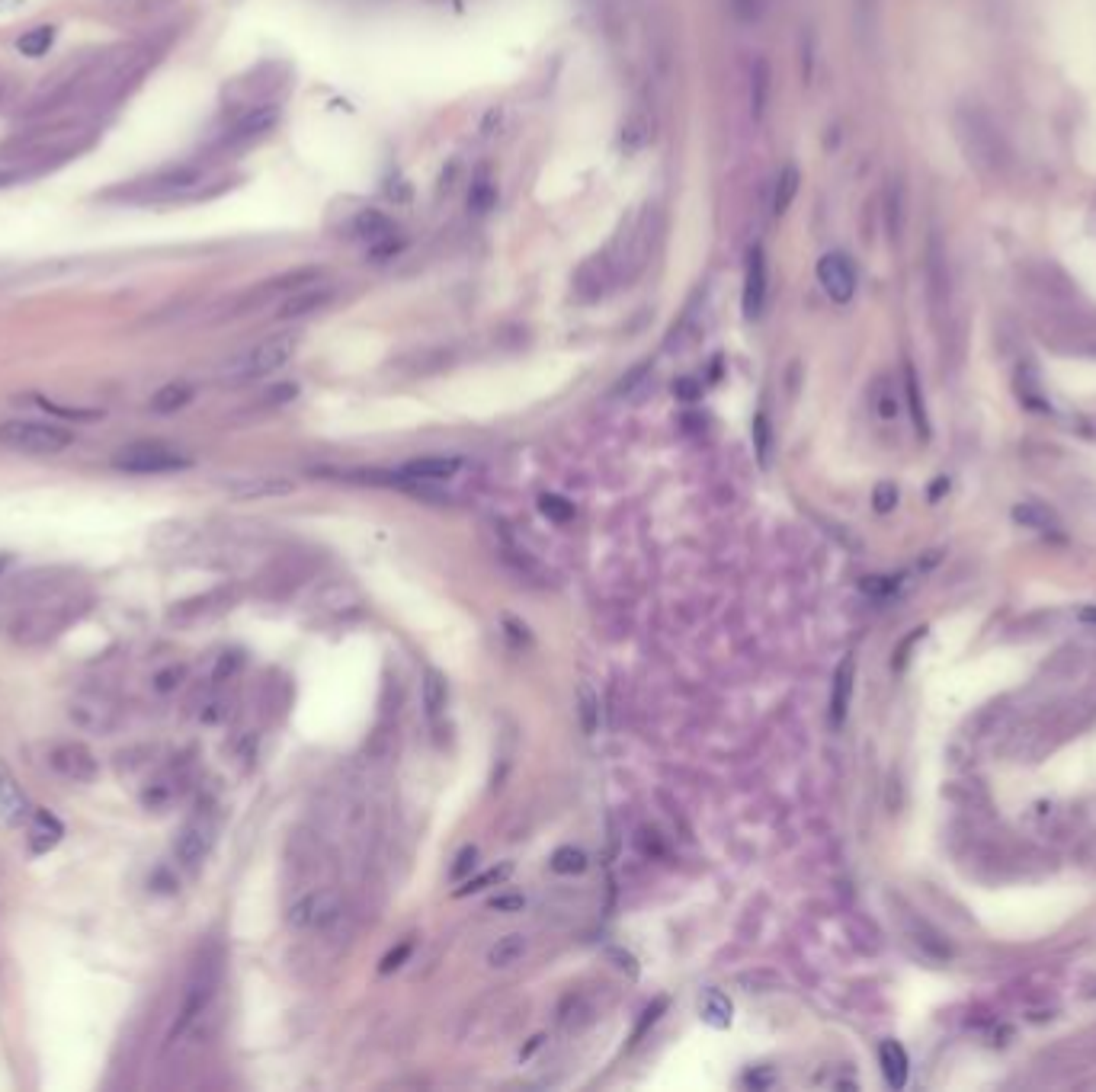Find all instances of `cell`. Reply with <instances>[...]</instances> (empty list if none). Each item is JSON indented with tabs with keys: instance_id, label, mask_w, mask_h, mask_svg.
<instances>
[{
	"instance_id": "cell-1",
	"label": "cell",
	"mask_w": 1096,
	"mask_h": 1092,
	"mask_svg": "<svg viewBox=\"0 0 1096 1092\" xmlns=\"http://www.w3.org/2000/svg\"><path fill=\"white\" fill-rule=\"evenodd\" d=\"M953 129H955L958 148H962L968 164H972L978 173L1004 176L1010 164V151H1007L1004 132H1000V125L994 122V115L985 107H978V103H958L953 112Z\"/></svg>"
},
{
	"instance_id": "cell-2",
	"label": "cell",
	"mask_w": 1096,
	"mask_h": 1092,
	"mask_svg": "<svg viewBox=\"0 0 1096 1092\" xmlns=\"http://www.w3.org/2000/svg\"><path fill=\"white\" fill-rule=\"evenodd\" d=\"M75 443V433L58 423H39V420H7L0 423V446L26 455H58Z\"/></svg>"
},
{
	"instance_id": "cell-3",
	"label": "cell",
	"mask_w": 1096,
	"mask_h": 1092,
	"mask_svg": "<svg viewBox=\"0 0 1096 1092\" xmlns=\"http://www.w3.org/2000/svg\"><path fill=\"white\" fill-rule=\"evenodd\" d=\"M292 356H296V337L292 333H276V337H266L264 343L250 346L247 353L228 362L225 378H232V382H254V378L279 372Z\"/></svg>"
},
{
	"instance_id": "cell-4",
	"label": "cell",
	"mask_w": 1096,
	"mask_h": 1092,
	"mask_svg": "<svg viewBox=\"0 0 1096 1092\" xmlns=\"http://www.w3.org/2000/svg\"><path fill=\"white\" fill-rule=\"evenodd\" d=\"M924 279H926V301H930L933 318L949 324L955 292H953V272H949L946 247L936 231L930 234V240H926V250H924Z\"/></svg>"
},
{
	"instance_id": "cell-5",
	"label": "cell",
	"mask_w": 1096,
	"mask_h": 1092,
	"mask_svg": "<svg viewBox=\"0 0 1096 1092\" xmlns=\"http://www.w3.org/2000/svg\"><path fill=\"white\" fill-rule=\"evenodd\" d=\"M112 465L125 475H171V471L190 468V458L164 443H132L119 449Z\"/></svg>"
},
{
	"instance_id": "cell-6",
	"label": "cell",
	"mask_w": 1096,
	"mask_h": 1092,
	"mask_svg": "<svg viewBox=\"0 0 1096 1092\" xmlns=\"http://www.w3.org/2000/svg\"><path fill=\"white\" fill-rule=\"evenodd\" d=\"M1042 333H1046V340L1064 346V350L1096 356V314L1049 308Z\"/></svg>"
},
{
	"instance_id": "cell-7",
	"label": "cell",
	"mask_w": 1096,
	"mask_h": 1092,
	"mask_svg": "<svg viewBox=\"0 0 1096 1092\" xmlns=\"http://www.w3.org/2000/svg\"><path fill=\"white\" fill-rule=\"evenodd\" d=\"M215 986H218V964L203 961L200 968H196L190 986H186L183 1006H180V1013H176V1022L171 1028V1042H176V1038H183L186 1032H190L196 1018H200L205 1013V1006L212 1003Z\"/></svg>"
},
{
	"instance_id": "cell-8",
	"label": "cell",
	"mask_w": 1096,
	"mask_h": 1092,
	"mask_svg": "<svg viewBox=\"0 0 1096 1092\" xmlns=\"http://www.w3.org/2000/svg\"><path fill=\"white\" fill-rule=\"evenodd\" d=\"M340 913V897L333 890H311L301 900L289 907L286 920L292 929H325L337 920Z\"/></svg>"
},
{
	"instance_id": "cell-9",
	"label": "cell",
	"mask_w": 1096,
	"mask_h": 1092,
	"mask_svg": "<svg viewBox=\"0 0 1096 1092\" xmlns=\"http://www.w3.org/2000/svg\"><path fill=\"white\" fill-rule=\"evenodd\" d=\"M818 282L833 301L847 304L856 296V269L850 264V257H843V254L824 257L818 264Z\"/></svg>"
},
{
	"instance_id": "cell-10",
	"label": "cell",
	"mask_w": 1096,
	"mask_h": 1092,
	"mask_svg": "<svg viewBox=\"0 0 1096 1092\" xmlns=\"http://www.w3.org/2000/svg\"><path fill=\"white\" fill-rule=\"evenodd\" d=\"M767 292H769L767 257H764V250L754 247V250H750V254H747V269H744V314H747L750 321L764 314Z\"/></svg>"
},
{
	"instance_id": "cell-11",
	"label": "cell",
	"mask_w": 1096,
	"mask_h": 1092,
	"mask_svg": "<svg viewBox=\"0 0 1096 1092\" xmlns=\"http://www.w3.org/2000/svg\"><path fill=\"white\" fill-rule=\"evenodd\" d=\"M48 760L65 779H75V782L97 779V760H93V753L83 747V743H58Z\"/></svg>"
},
{
	"instance_id": "cell-12",
	"label": "cell",
	"mask_w": 1096,
	"mask_h": 1092,
	"mask_svg": "<svg viewBox=\"0 0 1096 1092\" xmlns=\"http://www.w3.org/2000/svg\"><path fill=\"white\" fill-rule=\"evenodd\" d=\"M33 817V807H29L26 792L19 789L16 775L0 763V821L7 827H23Z\"/></svg>"
},
{
	"instance_id": "cell-13",
	"label": "cell",
	"mask_w": 1096,
	"mask_h": 1092,
	"mask_svg": "<svg viewBox=\"0 0 1096 1092\" xmlns=\"http://www.w3.org/2000/svg\"><path fill=\"white\" fill-rule=\"evenodd\" d=\"M212 843H215V829L208 827V824H203V821H196V824L180 829L173 853H176V858H180L183 865H196V862H203V858L208 856Z\"/></svg>"
},
{
	"instance_id": "cell-14",
	"label": "cell",
	"mask_w": 1096,
	"mask_h": 1092,
	"mask_svg": "<svg viewBox=\"0 0 1096 1092\" xmlns=\"http://www.w3.org/2000/svg\"><path fill=\"white\" fill-rule=\"evenodd\" d=\"M225 490L232 493L235 500H266V497H286V493L296 490V484L286 478H237V481H228Z\"/></svg>"
},
{
	"instance_id": "cell-15",
	"label": "cell",
	"mask_w": 1096,
	"mask_h": 1092,
	"mask_svg": "<svg viewBox=\"0 0 1096 1092\" xmlns=\"http://www.w3.org/2000/svg\"><path fill=\"white\" fill-rule=\"evenodd\" d=\"M333 298V286H318L315 282H308V286H301L296 296H289L286 304L279 308V318H305V314H315L321 311L325 304Z\"/></svg>"
},
{
	"instance_id": "cell-16",
	"label": "cell",
	"mask_w": 1096,
	"mask_h": 1092,
	"mask_svg": "<svg viewBox=\"0 0 1096 1092\" xmlns=\"http://www.w3.org/2000/svg\"><path fill=\"white\" fill-rule=\"evenodd\" d=\"M853 682H856V660L843 657L837 673H833V692H830V724L840 728L847 721L850 711V699H853Z\"/></svg>"
},
{
	"instance_id": "cell-17",
	"label": "cell",
	"mask_w": 1096,
	"mask_h": 1092,
	"mask_svg": "<svg viewBox=\"0 0 1096 1092\" xmlns=\"http://www.w3.org/2000/svg\"><path fill=\"white\" fill-rule=\"evenodd\" d=\"M61 836H65V827L55 814L48 811H33L29 817V843H33V853H48V849H55L61 843Z\"/></svg>"
},
{
	"instance_id": "cell-18",
	"label": "cell",
	"mask_w": 1096,
	"mask_h": 1092,
	"mask_svg": "<svg viewBox=\"0 0 1096 1092\" xmlns=\"http://www.w3.org/2000/svg\"><path fill=\"white\" fill-rule=\"evenodd\" d=\"M769 87H772V71L767 58H754L750 65V115L760 122L769 107Z\"/></svg>"
},
{
	"instance_id": "cell-19",
	"label": "cell",
	"mask_w": 1096,
	"mask_h": 1092,
	"mask_svg": "<svg viewBox=\"0 0 1096 1092\" xmlns=\"http://www.w3.org/2000/svg\"><path fill=\"white\" fill-rule=\"evenodd\" d=\"M462 468V461L458 458H446V455H430V458H417V461H407L404 465V475L414 478V481H449L455 478V471Z\"/></svg>"
},
{
	"instance_id": "cell-20",
	"label": "cell",
	"mask_w": 1096,
	"mask_h": 1092,
	"mask_svg": "<svg viewBox=\"0 0 1096 1092\" xmlns=\"http://www.w3.org/2000/svg\"><path fill=\"white\" fill-rule=\"evenodd\" d=\"M879 1064H882L885 1079H889L894 1089H901L907 1083V1067H911V1064H907L904 1047L897 1045V1042H882L879 1045Z\"/></svg>"
},
{
	"instance_id": "cell-21",
	"label": "cell",
	"mask_w": 1096,
	"mask_h": 1092,
	"mask_svg": "<svg viewBox=\"0 0 1096 1092\" xmlns=\"http://www.w3.org/2000/svg\"><path fill=\"white\" fill-rule=\"evenodd\" d=\"M526 949H529V942H526L523 932H510V936L497 939L494 945H490L487 964L490 968H510V964H517L519 958H523Z\"/></svg>"
},
{
	"instance_id": "cell-22",
	"label": "cell",
	"mask_w": 1096,
	"mask_h": 1092,
	"mask_svg": "<svg viewBox=\"0 0 1096 1092\" xmlns=\"http://www.w3.org/2000/svg\"><path fill=\"white\" fill-rule=\"evenodd\" d=\"M421 699L426 708V718H440L446 708V676L440 670L426 667L423 670V682H421Z\"/></svg>"
},
{
	"instance_id": "cell-23",
	"label": "cell",
	"mask_w": 1096,
	"mask_h": 1092,
	"mask_svg": "<svg viewBox=\"0 0 1096 1092\" xmlns=\"http://www.w3.org/2000/svg\"><path fill=\"white\" fill-rule=\"evenodd\" d=\"M190 401H193V388L186 385V382H171V385H164V388H158V391H154L151 411L176 414V411H183V407L190 404Z\"/></svg>"
},
{
	"instance_id": "cell-24",
	"label": "cell",
	"mask_w": 1096,
	"mask_h": 1092,
	"mask_svg": "<svg viewBox=\"0 0 1096 1092\" xmlns=\"http://www.w3.org/2000/svg\"><path fill=\"white\" fill-rule=\"evenodd\" d=\"M55 36H58V29L51 23L48 26H33L16 39V51L26 58H42V55H48L51 46H55Z\"/></svg>"
},
{
	"instance_id": "cell-25",
	"label": "cell",
	"mask_w": 1096,
	"mask_h": 1092,
	"mask_svg": "<svg viewBox=\"0 0 1096 1092\" xmlns=\"http://www.w3.org/2000/svg\"><path fill=\"white\" fill-rule=\"evenodd\" d=\"M1014 519L1019 522V526L1036 529V532H1058L1061 529L1055 513L1046 510L1042 503H1019V507H1014Z\"/></svg>"
},
{
	"instance_id": "cell-26",
	"label": "cell",
	"mask_w": 1096,
	"mask_h": 1092,
	"mask_svg": "<svg viewBox=\"0 0 1096 1092\" xmlns=\"http://www.w3.org/2000/svg\"><path fill=\"white\" fill-rule=\"evenodd\" d=\"M904 391H907V404H911V417L917 433L924 439L930 436V423H926V407H924V394H921V382H917V372L911 365H904Z\"/></svg>"
},
{
	"instance_id": "cell-27",
	"label": "cell",
	"mask_w": 1096,
	"mask_h": 1092,
	"mask_svg": "<svg viewBox=\"0 0 1096 1092\" xmlns=\"http://www.w3.org/2000/svg\"><path fill=\"white\" fill-rule=\"evenodd\" d=\"M853 19H856V36L869 48L875 26H879V0H853Z\"/></svg>"
},
{
	"instance_id": "cell-28",
	"label": "cell",
	"mask_w": 1096,
	"mask_h": 1092,
	"mask_svg": "<svg viewBox=\"0 0 1096 1092\" xmlns=\"http://www.w3.org/2000/svg\"><path fill=\"white\" fill-rule=\"evenodd\" d=\"M799 180H801V176H799L796 167H786V171L779 173L776 189H772V212H776V215H786V212H789V205L796 203Z\"/></svg>"
},
{
	"instance_id": "cell-29",
	"label": "cell",
	"mask_w": 1096,
	"mask_h": 1092,
	"mask_svg": "<svg viewBox=\"0 0 1096 1092\" xmlns=\"http://www.w3.org/2000/svg\"><path fill=\"white\" fill-rule=\"evenodd\" d=\"M731 1000L725 993H718V990H708L705 996H703V1018L712 1028H728L731 1025Z\"/></svg>"
},
{
	"instance_id": "cell-30",
	"label": "cell",
	"mask_w": 1096,
	"mask_h": 1092,
	"mask_svg": "<svg viewBox=\"0 0 1096 1092\" xmlns=\"http://www.w3.org/2000/svg\"><path fill=\"white\" fill-rule=\"evenodd\" d=\"M273 122H276V109L260 107L254 112H247L244 119L235 125V139H257V135H264Z\"/></svg>"
},
{
	"instance_id": "cell-31",
	"label": "cell",
	"mask_w": 1096,
	"mask_h": 1092,
	"mask_svg": "<svg viewBox=\"0 0 1096 1092\" xmlns=\"http://www.w3.org/2000/svg\"><path fill=\"white\" fill-rule=\"evenodd\" d=\"M885 218H889V234L897 240L904 231V183L892 180L889 186V199H885Z\"/></svg>"
},
{
	"instance_id": "cell-32",
	"label": "cell",
	"mask_w": 1096,
	"mask_h": 1092,
	"mask_svg": "<svg viewBox=\"0 0 1096 1092\" xmlns=\"http://www.w3.org/2000/svg\"><path fill=\"white\" fill-rule=\"evenodd\" d=\"M578 715H580V728L583 733H593L597 731V721H600V702L593 696V689L587 682H580L578 689Z\"/></svg>"
},
{
	"instance_id": "cell-33",
	"label": "cell",
	"mask_w": 1096,
	"mask_h": 1092,
	"mask_svg": "<svg viewBox=\"0 0 1096 1092\" xmlns=\"http://www.w3.org/2000/svg\"><path fill=\"white\" fill-rule=\"evenodd\" d=\"M767 7H769V0H728L731 16L744 26H757L760 19L767 16Z\"/></svg>"
},
{
	"instance_id": "cell-34",
	"label": "cell",
	"mask_w": 1096,
	"mask_h": 1092,
	"mask_svg": "<svg viewBox=\"0 0 1096 1092\" xmlns=\"http://www.w3.org/2000/svg\"><path fill=\"white\" fill-rule=\"evenodd\" d=\"M551 868H555L558 875H578V871L587 868V856L574 846H561L558 853L551 856Z\"/></svg>"
},
{
	"instance_id": "cell-35",
	"label": "cell",
	"mask_w": 1096,
	"mask_h": 1092,
	"mask_svg": "<svg viewBox=\"0 0 1096 1092\" xmlns=\"http://www.w3.org/2000/svg\"><path fill=\"white\" fill-rule=\"evenodd\" d=\"M539 510H542V516L551 519V522H571L574 519V503L558 497V493H546V497L539 500Z\"/></svg>"
},
{
	"instance_id": "cell-36",
	"label": "cell",
	"mask_w": 1096,
	"mask_h": 1092,
	"mask_svg": "<svg viewBox=\"0 0 1096 1092\" xmlns=\"http://www.w3.org/2000/svg\"><path fill=\"white\" fill-rule=\"evenodd\" d=\"M510 871H514V865H500V868H490V871H485L482 878H468L462 888L455 890V897H465V894H475V890H485V888H490V885H500V881H504Z\"/></svg>"
},
{
	"instance_id": "cell-37",
	"label": "cell",
	"mask_w": 1096,
	"mask_h": 1092,
	"mask_svg": "<svg viewBox=\"0 0 1096 1092\" xmlns=\"http://www.w3.org/2000/svg\"><path fill=\"white\" fill-rule=\"evenodd\" d=\"M875 414H879L882 420H894L897 417V397H894V391H892V385L882 382L875 385Z\"/></svg>"
},
{
	"instance_id": "cell-38",
	"label": "cell",
	"mask_w": 1096,
	"mask_h": 1092,
	"mask_svg": "<svg viewBox=\"0 0 1096 1092\" xmlns=\"http://www.w3.org/2000/svg\"><path fill=\"white\" fill-rule=\"evenodd\" d=\"M36 401H39V407H46L48 414H58V417H65V420H100L103 417L100 411H78V407H61L55 401H48V397H36Z\"/></svg>"
},
{
	"instance_id": "cell-39",
	"label": "cell",
	"mask_w": 1096,
	"mask_h": 1092,
	"mask_svg": "<svg viewBox=\"0 0 1096 1092\" xmlns=\"http://www.w3.org/2000/svg\"><path fill=\"white\" fill-rule=\"evenodd\" d=\"M894 503H897V487L892 484V481H885V484L875 487V510L889 513V510H894Z\"/></svg>"
},
{
	"instance_id": "cell-40",
	"label": "cell",
	"mask_w": 1096,
	"mask_h": 1092,
	"mask_svg": "<svg viewBox=\"0 0 1096 1092\" xmlns=\"http://www.w3.org/2000/svg\"><path fill=\"white\" fill-rule=\"evenodd\" d=\"M407 954H411V945H401L398 952H391V954H385V961H382V974H391L394 968H401V961L407 958Z\"/></svg>"
},
{
	"instance_id": "cell-41",
	"label": "cell",
	"mask_w": 1096,
	"mask_h": 1092,
	"mask_svg": "<svg viewBox=\"0 0 1096 1092\" xmlns=\"http://www.w3.org/2000/svg\"><path fill=\"white\" fill-rule=\"evenodd\" d=\"M523 904H526L523 897H497L490 907H497V910H523Z\"/></svg>"
},
{
	"instance_id": "cell-42",
	"label": "cell",
	"mask_w": 1096,
	"mask_h": 1092,
	"mask_svg": "<svg viewBox=\"0 0 1096 1092\" xmlns=\"http://www.w3.org/2000/svg\"><path fill=\"white\" fill-rule=\"evenodd\" d=\"M1080 618H1083V622H1096V608H1083Z\"/></svg>"
}]
</instances>
